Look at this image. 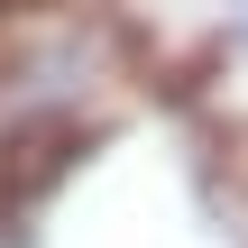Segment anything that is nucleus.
Returning <instances> with one entry per match:
<instances>
[{"instance_id": "obj_1", "label": "nucleus", "mask_w": 248, "mask_h": 248, "mask_svg": "<svg viewBox=\"0 0 248 248\" xmlns=\"http://www.w3.org/2000/svg\"><path fill=\"white\" fill-rule=\"evenodd\" d=\"M212 74L230 101H248V0H212Z\"/></svg>"}]
</instances>
